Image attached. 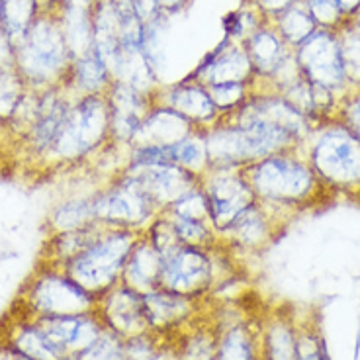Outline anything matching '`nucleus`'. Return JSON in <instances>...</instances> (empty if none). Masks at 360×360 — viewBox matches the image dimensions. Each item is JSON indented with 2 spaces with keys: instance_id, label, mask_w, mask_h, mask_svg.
Listing matches in <instances>:
<instances>
[{
  "instance_id": "obj_1",
  "label": "nucleus",
  "mask_w": 360,
  "mask_h": 360,
  "mask_svg": "<svg viewBox=\"0 0 360 360\" xmlns=\"http://www.w3.org/2000/svg\"><path fill=\"white\" fill-rule=\"evenodd\" d=\"M110 145V106L106 94L72 100L63 126L39 167L69 169L92 161Z\"/></svg>"
},
{
  "instance_id": "obj_2",
  "label": "nucleus",
  "mask_w": 360,
  "mask_h": 360,
  "mask_svg": "<svg viewBox=\"0 0 360 360\" xmlns=\"http://www.w3.org/2000/svg\"><path fill=\"white\" fill-rule=\"evenodd\" d=\"M72 57L55 12H41L16 44V69L26 86L36 92L61 86Z\"/></svg>"
},
{
  "instance_id": "obj_3",
  "label": "nucleus",
  "mask_w": 360,
  "mask_h": 360,
  "mask_svg": "<svg viewBox=\"0 0 360 360\" xmlns=\"http://www.w3.org/2000/svg\"><path fill=\"white\" fill-rule=\"evenodd\" d=\"M98 300L79 286L63 266L39 261L37 269L24 282L14 302V311L27 317H61V315L90 314Z\"/></svg>"
},
{
  "instance_id": "obj_4",
  "label": "nucleus",
  "mask_w": 360,
  "mask_h": 360,
  "mask_svg": "<svg viewBox=\"0 0 360 360\" xmlns=\"http://www.w3.org/2000/svg\"><path fill=\"white\" fill-rule=\"evenodd\" d=\"M141 235L143 231L104 225L98 237L84 251L65 262V272L98 300L122 282L127 257Z\"/></svg>"
},
{
  "instance_id": "obj_5",
  "label": "nucleus",
  "mask_w": 360,
  "mask_h": 360,
  "mask_svg": "<svg viewBox=\"0 0 360 360\" xmlns=\"http://www.w3.org/2000/svg\"><path fill=\"white\" fill-rule=\"evenodd\" d=\"M243 174L262 206H288L302 202L309 196L315 184L314 171L286 151L247 165Z\"/></svg>"
},
{
  "instance_id": "obj_6",
  "label": "nucleus",
  "mask_w": 360,
  "mask_h": 360,
  "mask_svg": "<svg viewBox=\"0 0 360 360\" xmlns=\"http://www.w3.org/2000/svg\"><path fill=\"white\" fill-rule=\"evenodd\" d=\"M94 210L100 224L134 231H145L159 214L147 192L122 171L96 188Z\"/></svg>"
},
{
  "instance_id": "obj_7",
  "label": "nucleus",
  "mask_w": 360,
  "mask_h": 360,
  "mask_svg": "<svg viewBox=\"0 0 360 360\" xmlns=\"http://www.w3.org/2000/svg\"><path fill=\"white\" fill-rule=\"evenodd\" d=\"M317 174L327 182L351 186L360 182V141L347 127H335L319 135L311 151Z\"/></svg>"
},
{
  "instance_id": "obj_8",
  "label": "nucleus",
  "mask_w": 360,
  "mask_h": 360,
  "mask_svg": "<svg viewBox=\"0 0 360 360\" xmlns=\"http://www.w3.org/2000/svg\"><path fill=\"white\" fill-rule=\"evenodd\" d=\"M200 186L206 194L210 217L217 233L257 200L243 169H210L200 180Z\"/></svg>"
},
{
  "instance_id": "obj_9",
  "label": "nucleus",
  "mask_w": 360,
  "mask_h": 360,
  "mask_svg": "<svg viewBox=\"0 0 360 360\" xmlns=\"http://www.w3.org/2000/svg\"><path fill=\"white\" fill-rule=\"evenodd\" d=\"M296 61L304 79L325 89H341L347 81L339 37L329 30H315L304 44L297 45Z\"/></svg>"
},
{
  "instance_id": "obj_10",
  "label": "nucleus",
  "mask_w": 360,
  "mask_h": 360,
  "mask_svg": "<svg viewBox=\"0 0 360 360\" xmlns=\"http://www.w3.org/2000/svg\"><path fill=\"white\" fill-rule=\"evenodd\" d=\"M206 300L182 296L171 290L157 288L143 296L145 319L149 331L165 339L180 337L200 319Z\"/></svg>"
},
{
  "instance_id": "obj_11",
  "label": "nucleus",
  "mask_w": 360,
  "mask_h": 360,
  "mask_svg": "<svg viewBox=\"0 0 360 360\" xmlns=\"http://www.w3.org/2000/svg\"><path fill=\"white\" fill-rule=\"evenodd\" d=\"M157 94H149L126 82L114 81L106 92L110 106V145L129 147L135 134L155 106Z\"/></svg>"
},
{
  "instance_id": "obj_12",
  "label": "nucleus",
  "mask_w": 360,
  "mask_h": 360,
  "mask_svg": "<svg viewBox=\"0 0 360 360\" xmlns=\"http://www.w3.org/2000/svg\"><path fill=\"white\" fill-rule=\"evenodd\" d=\"M72 100L75 98L63 84L39 92V114H37L32 129L27 131L26 139L20 143L27 161H32L34 165H41L45 155L49 153L59 129L63 126Z\"/></svg>"
},
{
  "instance_id": "obj_13",
  "label": "nucleus",
  "mask_w": 360,
  "mask_h": 360,
  "mask_svg": "<svg viewBox=\"0 0 360 360\" xmlns=\"http://www.w3.org/2000/svg\"><path fill=\"white\" fill-rule=\"evenodd\" d=\"M96 314L106 329L114 331L124 339L149 331L143 309V294L120 282L98 297Z\"/></svg>"
},
{
  "instance_id": "obj_14",
  "label": "nucleus",
  "mask_w": 360,
  "mask_h": 360,
  "mask_svg": "<svg viewBox=\"0 0 360 360\" xmlns=\"http://www.w3.org/2000/svg\"><path fill=\"white\" fill-rule=\"evenodd\" d=\"M188 79L204 86L219 82H255L251 59L245 47L237 41L224 37L210 53L200 61V65L190 72Z\"/></svg>"
},
{
  "instance_id": "obj_15",
  "label": "nucleus",
  "mask_w": 360,
  "mask_h": 360,
  "mask_svg": "<svg viewBox=\"0 0 360 360\" xmlns=\"http://www.w3.org/2000/svg\"><path fill=\"white\" fill-rule=\"evenodd\" d=\"M155 98L159 104L174 110L176 114H180L186 122L202 131L216 126L221 120V114L214 106L206 86L192 81L188 77H184L182 81L174 82L171 86H161L157 90Z\"/></svg>"
},
{
  "instance_id": "obj_16",
  "label": "nucleus",
  "mask_w": 360,
  "mask_h": 360,
  "mask_svg": "<svg viewBox=\"0 0 360 360\" xmlns=\"http://www.w3.org/2000/svg\"><path fill=\"white\" fill-rule=\"evenodd\" d=\"M124 174L134 179L147 196L153 200L159 212L171 206L180 196H184L188 190L196 188L200 184V176L194 172L182 169L179 165H165V167H145V169H131L124 167Z\"/></svg>"
},
{
  "instance_id": "obj_17",
  "label": "nucleus",
  "mask_w": 360,
  "mask_h": 360,
  "mask_svg": "<svg viewBox=\"0 0 360 360\" xmlns=\"http://www.w3.org/2000/svg\"><path fill=\"white\" fill-rule=\"evenodd\" d=\"M37 323L44 327L49 341L53 342L67 360L84 351L104 331V323L100 321L96 309L90 314L39 317Z\"/></svg>"
},
{
  "instance_id": "obj_18",
  "label": "nucleus",
  "mask_w": 360,
  "mask_h": 360,
  "mask_svg": "<svg viewBox=\"0 0 360 360\" xmlns=\"http://www.w3.org/2000/svg\"><path fill=\"white\" fill-rule=\"evenodd\" d=\"M217 235H219V241L233 252L235 257L243 252L261 251L262 247L269 245L272 237V225H270L266 206H262L261 202L255 200L251 206L245 207L243 212Z\"/></svg>"
},
{
  "instance_id": "obj_19",
  "label": "nucleus",
  "mask_w": 360,
  "mask_h": 360,
  "mask_svg": "<svg viewBox=\"0 0 360 360\" xmlns=\"http://www.w3.org/2000/svg\"><path fill=\"white\" fill-rule=\"evenodd\" d=\"M0 335L12 342L20 352H24L32 360H67L59 352L53 342L44 331V327L37 323V319L27 317L18 311H10L6 321L0 329Z\"/></svg>"
},
{
  "instance_id": "obj_20",
  "label": "nucleus",
  "mask_w": 360,
  "mask_h": 360,
  "mask_svg": "<svg viewBox=\"0 0 360 360\" xmlns=\"http://www.w3.org/2000/svg\"><path fill=\"white\" fill-rule=\"evenodd\" d=\"M194 131H202V129H196L174 110L155 102V106L147 114L145 122L129 145H165V147H171Z\"/></svg>"
},
{
  "instance_id": "obj_21",
  "label": "nucleus",
  "mask_w": 360,
  "mask_h": 360,
  "mask_svg": "<svg viewBox=\"0 0 360 360\" xmlns=\"http://www.w3.org/2000/svg\"><path fill=\"white\" fill-rule=\"evenodd\" d=\"M216 360H262V337L243 317L216 325Z\"/></svg>"
},
{
  "instance_id": "obj_22",
  "label": "nucleus",
  "mask_w": 360,
  "mask_h": 360,
  "mask_svg": "<svg viewBox=\"0 0 360 360\" xmlns=\"http://www.w3.org/2000/svg\"><path fill=\"white\" fill-rule=\"evenodd\" d=\"M161 270L162 255L155 249L153 243L145 235H141L127 257L122 282L145 296L153 290L161 288Z\"/></svg>"
},
{
  "instance_id": "obj_23",
  "label": "nucleus",
  "mask_w": 360,
  "mask_h": 360,
  "mask_svg": "<svg viewBox=\"0 0 360 360\" xmlns=\"http://www.w3.org/2000/svg\"><path fill=\"white\" fill-rule=\"evenodd\" d=\"M112 82H114V77L110 72L108 65L102 61V57L94 49H90L81 57L72 59L63 86L69 90L72 98H81V96L106 94Z\"/></svg>"
},
{
  "instance_id": "obj_24",
  "label": "nucleus",
  "mask_w": 360,
  "mask_h": 360,
  "mask_svg": "<svg viewBox=\"0 0 360 360\" xmlns=\"http://www.w3.org/2000/svg\"><path fill=\"white\" fill-rule=\"evenodd\" d=\"M255 71V79H269L278 69L282 61L288 57L286 41L270 26H261L243 44Z\"/></svg>"
},
{
  "instance_id": "obj_25",
  "label": "nucleus",
  "mask_w": 360,
  "mask_h": 360,
  "mask_svg": "<svg viewBox=\"0 0 360 360\" xmlns=\"http://www.w3.org/2000/svg\"><path fill=\"white\" fill-rule=\"evenodd\" d=\"M122 18L110 0H98L92 8V49L108 65L110 72L116 63L122 44H120Z\"/></svg>"
},
{
  "instance_id": "obj_26",
  "label": "nucleus",
  "mask_w": 360,
  "mask_h": 360,
  "mask_svg": "<svg viewBox=\"0 0 360 360\" xmlns=\"http://www.w3.org/2000/svg\"><path fill=\"white\" fill-rule=\"evenodd\" d=\"M94 194L92 190L89 194H79V196H67L59 200L45 217V227L47 235L63 233L81 229L90 224H96V210H94Z\"/></svg>"
},
{
  "instance_id": "obj_27",
  "label": "nucleus",
  "mask_w": 360,
  "mask_h": 360,
  "mask_svg": "<svg viewBox=\"0 0 360 360\" xmlns=\"http://www.w3.org/2000/svg\"><path fill=\"white\" fill-rule=\"evenodd\" d=\"M102 229H104V224L96 221V224L81 227V229L47 235L44 251H41V259H39V261L51 262V264H57V266H63L65 262H69L71 259H75L79 252L84 251V249L98 237Z\"/></svg>"
},
{
  "instance_id": "obj_28",
  "label": "nucleus",
  "mask_w": 360,
  "mask_h": 360,
  "mask_svg": "<svg viewBox=\"0 0 360 360\" xmlns=\"http://www.w3.org/2000/svg\"><path fill=\"white\" fill-rule=\"evenodd\" d=\"M72 59L92 49V8L57 6L55 10Z\"/></svg>"
},
{
  "instance_id": "obj_29",
  "label": "nucleus",
  "mask_w": 360,
  "mask_h": 360,
  "mask_svg": "<svg viewBox=\"0 0 360 360\" xmlns=\"http://www.w3.org/2000/svg\"><path fill=\"white\" fill-rule=\"evenodd\" d=\"M39 14L41 6L37 0H2L0 26L14 39V44H18Z\"/></svg>"
},
{
  "instance_id": "obj_30",
  "label": "nucleus",
  "mask_w": 360,
  "mask_h": 360,
  "mask_svg": "<svg viewBox=\"0 0 360 360\" xmlns=\"http://www.w3.org/2000/svg\"><path fill=\"white\" fill-rule=\"evenodd\" d=\"M262 360H297V335L286 321L276 319L264 329Z\"/></svg>"
},
{
  "instance_id": "obj_31",
  "label": "nucleus",
  "mask_w": 360,
  "mask_h": 360,
  "mask_svg": "<svg viewBox=\"0 0 360 360\" xmlns=\"http://www.w3.org/2000/svg\"><path fill=\"white\" fill-rule=\"evenodd\" d=\"M317 30L315 20L311 18L306 4L294 2L280 16H276V32L286 41V45H300Z\"/></svg>"
},
{
  "instance_id": "obj_32",
  "label": "nucleus",
  "mask_w": 360,
  "mask_h": 360,
  "mask_svg": "<svg viewBox=\"0 0 360 360\" xmlns=\"http://www.w3.org/2000/svg\"><path fill=\"white\" fill-rule=\"evenodd\" d=\"M172 159H174V165L198 174L202 179L210 171V157H207L204 131H194L182 141L172 145Z\"/></svg>"
},
{
  "instance_id": "obj_33",
  "label": "nucleus",
  "mask_w": 360,
  "mask_h": 360,
  "mask_svg": "<svg viewBox=\"0 0 360 360\" xmlns=\"http://www.w3.org/2000/svg\"><path fill=\"white\" fill-rule=\"evenodd\" d=\"M169 20L171 16L159 14L157 18L147 22L143 27V41H141V51H143L147 63L157 72L161 79V71L165 67V45H167V34H169Z\"/></svg>"
},
{
  "instance_id": "obj_34",
  "label": "nucleus",
  "mask_w": 360,
  "mask_h": 360,
  "mask_svg": "<svg viewBox=\"0 0 360 360\" xmlns=\"http://www.w3.org/2000/svg\"><path fill=\"white\" fill-rule=\"evenodd\" d=\"M261 26H264V16L251 0H247V4L241 6V8L231 10L224 16L225 37L241 45Z\"/></svg>"
},
{
  "instance_id": "obj_35",
  "label": "nucleus",
  "mask_w": 360,
  "mask_h": 360,
  "mask_svg": "<svg viewBox=\"0 0 360 360\" xmlns=\"http://www.w3.org/2000/svg\"><path fill=\"white\" fill-rule=\"evenodd\" d=\"M255 82H219L206 86L210 98L214 102L221 117L231 116L233 112L243 106L252 94Z\"/></svg>"
},
{
  "instance_id": "obj_36",
  "label": "nucleus",
  "mask_w": 360,
  "mask_h": 360,
  "mask_svg": "<svg viewBox=\"0 0 360 360\" xmlns=\"http://www.w3.org/2000/svg\"><path fill=\"white\" fill-rule=\"evenodd\" d=\"M26 92V82L20 77L16 67L0 69V129L6 127Z\"/></svg>"
},
{
  "instance_id": "obj_37",
  "label": "nucleus",
  "mask_w": 360,
  "mask_h": 360,
  "mask_svg": "<svg viewBox=\"0 0 360 360\" xmlns=\"http://www.w3.org/2000/svg\"><path fill=\"white\" fill-rule=\"evenodd\" d=\"M71 360H126V339L104 327L98 339Z\"/></svg>"
},
{
  "instance_id": "obj_38",
  "label": "nucleus",
  "mask_w": 360,
  "mask_h": 360,
  "mask_svg": "<svg viewBox=\"0 0 360 360\" xmlns=\"http://www.w3.org/2000/svg\"><path fill=\"white\" fill-rule=\"evenodd\" d=\"M162 212H167V214H171V216L184 217V219H192V221L212 224L206 194H204V190H202L200 184L196 186V188L188 190L184 196H180L176 202H172L171 206L165 207Z\"/></svg>"
},
{
  "instance_id": "obj_39",
  "label": "nucleus",
  "mask_w": 360,
  "mask_h": 360,
  "mask_svg": "<svg viewBox=\"0 0 360 360\" xmlns=\"http://www.w3.org/2000/svg\"><path fill=\"white\" fill-rule=\"evenodd\" d=\"M165 337L145 331L126 339V360H157L165 345Z\"/></svg>"
},
{
  "instance_id": "obj_40",
  "label": "nucleus",
  "mask_w": 360,
  "mask_h": 360,
  "mask_svg": "<svg viewBox=\"0 0 360 360\" xmlns=\"http://www.w3.org/2000/svg\"><path fill=\"white\" fill-rule=\"evenodd\" d=\"M341 44L342 63H345V71L347 77H352L360 81V30L352 26L349 32H345V36L339 39Z\"/></svg>"
},
{
  "instance_id": "obj_41",
  "label": "nucleus",
  "mask_w": 360,
  "mask_h": 360,
  "mask_svg": "<svg viewBox=\"0 0 360 360\" xmlns=\"http://www.w3.org/2000/svg\"><path fill=\"white\" fill-rule=\"evenodd\" d=\"M306 6L315 20L317 26L325 27L335 26L341 20L342 12L337 4V0H306Z\"/></svg>"
},
{
  "instance_id": "obj_42",
  "label": "nucleus",
  "mask_w": 360,
  "mask_h": 360,
  "mask_svg": "<svg viewBox=\"0 0 360 360\" xmlns=\"http://www.w3.org/2000/svg\"><path fill=\"white\" fill-rule=\"evenodd\" d=\"M16 67V44L0 26V69Z\"/></svg>"
},
{
  "instance_id": "obj_43",
  "label": "nucleus",
  "mask_w": 360,
  "mask_h": 360,
  "mask_svg": "<svg viewBox=\"0 0 360 360\" xmlns=\"http://www.w3.org/2000/svg\"><path fill=\"white\" fill-rule=\"evenodd\" d=\"M251 2L259 8V12H261L264 18H266V16L276 18V16H280L284 10L290 8L296 0H251Z\"/></svg>"
},
{
  "instance_id": "obj_44",
  "label": "nucleus",
  "mask_w": 360,
  "mask_h": 360,
  "mask_svg": "<svg viewBox=\"0 0 360 360\" xmlns=\"http://www.w3.org/2000/svg\"><path fill=\"white\" fill-rule=\"evenodd\" d=\"M347 129L360 141V96L352 100L347 108Z\"/></svg>"
},
{
  "instance_id": "obj_45",
  "label": "nucleus",
  "mask_w": 360,
  "mask_h": 360,
  "mask_svg": "<svg viewBox=\"0 0 360 360\" xmlns=\"http://www.w3.org/2000/svg\"><path fill=\"white\" fill-rule=\"evenodd\" d=\"M157 2V8L161 14H167V16H174L179 14L180 10L188 8L192 0H155Z\"/></svg>"
},
{
  "instance_id": "obj_46",
  "label": "nucleus",
  "mask_w": 360,
  "mask_h": 360,
  "mask_svg": "<svg viewBox=\"0 0 360 360\" xmlns=\"http://www.w3.org/2000/svg\"><path fill=\"white\" fill-rule=\"evenodd\" d=\"M0 360H32L0 335Z\"/></svg>"
},
{
  "instance_id": "obj_47",
  "label": "nucleus",
  "mask_w": 360,
  "mask_h": 360,
  "mask_svg": "<svg viewBox=\"0 0 360 360\" xmlns=\"http://www.w3.org/2000/svg\"><path fill=\"white\" fill-rule=\"evenodd\" d=\"M157 360H179V347H176V337L174 339H167L162 345L161 352Z\"/></svg>"
},
{
  "instance_id": "obj_48",
  "label": "nucleus",
  "mask_w": 360,
  "mask_h": 360,
  "mask_svg": "<svg viewBox=\"0 0 360 360\" xmlns=\"http://www.w3.org/2000/svg\"><path fill=\"white\" fill-rule=\"evenodd\" d=\"M94 4H96V0H57V6H81V8H94Z\"/></svg>"
},
{
  "instance_id": "obj_49",
  "label": "nucleus",
  "mask_w": 360,
  "mask_h": 360,
  "mask_svg": "<svg viewBox=\"0 0 360 360\" xmlns=\"http://www.w3.org/2000/svg\"><path fill=\"white\" fill-rule=\"evenodd\" d=\"M339 8L342 14H352V12H359L360 0H337Z\"/></svg>"
},
{
  "instance_id": "obj_50",
  "label": "nucleus",
  "mask_w": 360,
  "mask_h": 360,
  "mask_svg": "<svg viewBox=\"0 0 360 360\" xmlns=\"http://www.w3.org/2000/svg\"><path fill=\"white\" fill-rule=\"evenodd\" d=\"M39 6H41V12H55L57 8V0H37Z\"/></svg>"
},
{
  "instance_id": "obj_51",
  "label": "nucleus",
  "mask_w": 360,
  "mask_h": 360,
  "mask_svg": "<svg viewBox=\"0 0 360 360\" xmlns=\"http://www.w3.org/2000/svg\"><path fill=\"white\" fill-rule=\"evenodd\" d=\"M321 360H331V356H329V352H327V349H325V342L321 341Z\"/></svg>"
},
{
  "instance_id": "obj_52",
  "label": "nucleus",
  "mask_w": 360,
  "mask_h": 360,
  "mask_svg": "<svg viewBox=\"0 0 360 360\" xmlns=\"http://www.w3.org/2000/svg\"><path fill=\"white\" fill-rule=\"evenodd\" d=\"M354 26H356L360 30V12H359V20H356V24H354Z\"/></svg>"
},
{
  "instance_id": "obj_53",
  "label": "nucleus",
  "mask_w": 360,
  "mask_h": 360,
  "mask_svg": "<svg viewBox=\"0 0 360 360\" xmlns=\"http://www.w3.org/2000/svg\"><path fill=\"white\" fill-rule=\"evenodd\" d=\"M0 18H2V0H0Z\"/></svg>"
},
{
  "instance_id": "obj_54",
  "label": "nucleus",
  "mask_w": 360,
  "mask_h": 360,
  "mask_svg": "<svg viewBox=\"0 0 360 360\" xmlns=\"http://www.w3.org/2000/svg\"><path fill=\"white\" fill-rule=\"evenodd\" d=\"M207 360H216V359H214V356H212V359H207Z\"/></svg>"
},
{
  "instance_id": "obj_55",
  "label": "nucleus",
  "mask_w": 360,
  "mask_h": 360,
  "mask_svg": "<svg viewBox=\"0 0 360 360\" xmlns=\"http://www.w3.org/2000/svg\"><path fill=\"white\" fill-rule=\"evenodd\" d=\"M96 2H98V0H96Z\"/></svg>"
}]
</instances>
